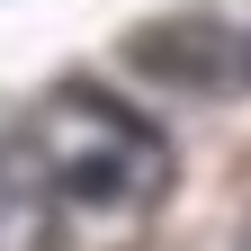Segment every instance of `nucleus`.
<instances>
[{
    "label": "nucleus",
    "mask_w": 251,
    "mask_h": 251,
    "mask_svg": "<svg viewBox=\"0 0 251 251\" xmlns=\"http://www.w3.org/2000/svg\"><path fill=\"white\" fill-rule=\"evenodd\" d=\"M36 152L54 171V198H72V206H152L162 179H171L162 135H152L144 117L90 99V90H63V99H54Z\"/></svg>",
    "instance_id": "1"
},
{
    "label": "nucleus",
    "mask_w": 251,
    "mask_h": 251,
    "mask_svg": "<svg viewBox=\"0 0 251 251\" xmlns=\"http://www.w3.org/2000/svg\"><path fill=\"white\" fill-rule=\"evenodd\" d=\"M63 242V198L36 144H0V251H54Z\"/></svg>",
    "instance_id": "2"
}]
</instances>
